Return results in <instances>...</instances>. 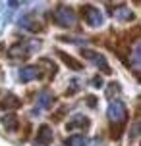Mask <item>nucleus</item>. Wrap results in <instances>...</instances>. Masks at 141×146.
Segmentation results:
<instances>
[{
  "instance_id": "nucleus-1",
  "label": "nucleus",
  "mask_w": 141,
  "mask_h": 146,
  "mask_svg": "<svg viewBox=\"0 0 141 146\" xmlns=\"http://www.w3.org/2000/svg\"><path fill=\"white\" fill-rule=\"evenodd\" d=\"M106 115L110 119L112 123V131L116 129V135L114 137H118L120 129L126 125V119H128V110H126V104L120 102V100H112L108 104V110H106Z\"/></svg>"
},
{
  "instance_id": "nucleus-2",
  "label": "nucleus",
  "mask_w": 141,
  "mask_h": 146,
  "mask_svg": "<svg viewBox=\"0 0 141 146\" xmlns=\"http://www.w3.org/2000/svg\"><path fill=\"white\" fill-rule=\"evenodd\" d=\"M52 21L56 23V25H60V27L70 29V27L75 25L77 15H75V12L70 6H64V4H62V6H58L54 12H52Z\"/></svg>"
},
{
  "instance_id": "nucleus-3",
  "label": "nucleus",
  "mask_w": 141,
  "mask_h": 146,
  "mask_svg": "<svg viewBox=\"0 0 141 146\" xmlns=\"http://www.w3.org/2000/svg\"><path fill=\"white\" fill-rule=\"evenodd\" d=\"M41 44H39V40H29V42H17L14 44L10 50H8V54H10V58H27L31 52L35 50V48H39Z\"/></svg>"
},
{
  "instance_id": "nucleus-4",
  "label": "nucleus",
  "mask_w": 141,
  "mask_h": 146,
  "mask_svg": "<svg viewBox=\"0 0 141 146\" xmlns=\"http://www.w3.org/2000/svg\"><path fill=\"white\" fill-rule=\"evenodd\" d=\"M83 19L89 27H101L104 23V15L103 12L95 6H85L83 8Z\"/></svg>"
},
{
  "instance_id": "nucleus-5",
  "label": "nucleus",
  "mask_w": 141,
  "mask_h": 146,
  "mask_svg": "<svg viewBox=\"0 0 141 146\" xmlns=\"http://www.w3.org/2000/svg\"><path fill=\"white\" fill-rule=\"evenodd\" d=\"M81 54H83V58H87L93 66H97L103 73H110V67H108L106 58H104L103 54H99V52H95V50H81Z\"/></svg>"
},
{
  "instance_id": "nucleus-6",
  "label": "nucleus",
  "mask_w": 141,
  "mask_h": 146,
  "mask_svg": "<svg viewBox=\"0 0 141 146\" xmlns=\"http://www.w3.org/2000/svg\"><path fill=\"white\" fill-rule=\"evenodd\" d=\"M54 102V96H52V92L50 90H41V92H39L37 94V108L33 110V113H39V111H41V110H46V108H50V104Z\"/></svg>"
},
{
  "instance_id": "nucleus-7",
  "label": "nucleus",
  "mask_w": 141,
  "mask_h": 146,
  "mask_svg": "<svg viewBox=\"0 0 141 146\" xmlns=\"http://www.w3.org/2000/svg\"><path fill=\"white\" fill-rule=\"evenodd\" d=\"M19 25H21L23 29H27V31H41V29H43V23L39 21L33 14L23 15L21 19H19Z\"/></svg>"
},
{
  "instance_id": "nucleus-8",
  "label": "nucleus",
  "mask_w": 141,
  "mask_h": 146,
  "mask_svg": "<svg viewBox=\"0 0 141 146\" xmlns=\"http://www.w3.org/2000/svg\"><path fill=\"white\" fill-rule=\"evenodd\" d=\"M41 77V69H39L37 66H27L23 67L21 71H19V79H21V83H31V81H35Z\"/></svg>"
},
{
  "instance_id": "nucleus-9",
  "label": "nucleus",
  "mask_w": 141,
  "mask_h": 146,
  "mask_svg": "<svg viewBox=\"0 0 141 146\" xmlns=\"http://www.w3.org/2000/svg\"><path fill=\"white\" fill-rule=\"evenodd\" d=\"M112 15H114L118 21H132V19H134V14H132V10L128 6L114 8V10H112Z\"/></svg>"
},
{
  "instance_id": "nucleus-10",
  "label": "nucleus",
  "mask_w": 141,
  "mask_h": 146,
  "mask_svg": "<svg viewBox=\"0 0 141 146\" xmlns=\"http://www.w3.org/2000/svg\"><path fill=\"white\" fill-rule=\"evenodd\" d=\"M89 127V119L85 115H75L70 123L66 125V129L68 131H74V129H87Z\"/></svg>"
},
{
  "instance_id": "nucleus-11",
  "label": "nucleus",
  "mask_w": 141,
  "mask_h": 146,
  "mask_svg": "<svg viewBox=\"0 0 141 146\" xmlns=\"http://www.w3.org/2000/svg\"><path fill=\"white\" fill-rule=\"evenodd\" d=\"M52 135H54V133H52V129L48 127V125H41V127H39L37 140L41 142V144H48V142L52 140Z\"/></svg>"
},
{
  "instance_id": "nucleus-12",
  "label": "nucleus",
  "mask_w": 141,
  "mask_h": 146,
  "mask_svg": "<svg viewBox=\"0 0 141 146\" xmlns=\"http://www.w3.org/2000/svg\"><path fill=\"white\" fill-rule=\"evenodd\" d=\"M56 54H58L60 58H62V62H64L68 67H72L74 71H79V69H81V64H79L77 60H74L72 56H70V54H66V52H62V50H58Z\"/></svg>"
},
{
  "instance_id": "nucleus-13",
  "label": "nucleus",
  "mask_w": 141,
  "mask_h": 146,
  "mask_svg": "<svg viewBox=\"0 0 141 146\" xmlns=\"http://www.w3.org/2000/svg\"><path fill=\"white\" fill-rule=\"evenodd\" d=\"M87 144V139L83 135H72L70 139L64 142V146H85Z\"/></svg>"
},
{
  "instance_id": "nucleus-14",
  "label": "nucleus",
  "mask_w": 141,
  "mask_h": 146,
  "mask_svg": "<svg viewBox=\"0 0 141 146\" xmlns=\"http://www.w3.org/2000/svg\"><path fill=\"white\" fill-rule=\"evenodd\" d=\"M2 125H4L10 133H14L15 129H17V117L15 115H4L2 117Z\"/></svg>"
},
{
  "instance_id": "nucleus-15",
  "label": "nucleus",
  "mask_w": 141,
  "mask_h": 146,
  "mask_svg": "<svg viewBox=\"0 0 141 146\" xmlns=\"http://www.w3.org/2000/svg\"><path fill=\"white\" fill-rule=\"evenodd\" d=\"M139 42L135 40L134 42V52H132V67H134L135 73H139Z\"/></svg>"
},
{
  "instance_id": "nucleus-16",
  "label": "nucleus",
  "mask_w": 141,
  "mask_h": 146,
  "mask_svg": "<svg viewBox=\"0 0 141 146\" xmlns=\"http://www.w3.org/2000/svg\"><path fill=\"white\" fill-rule=\"evenodd\" d=\"M4 108H17L19 106V98L14 94H8L6 98H4V104H2Z\"/></svg>"
},
{
  "instance_id": "nucleus-17",
  "label": "nucleus",
  "mask_w": 141,
  "mask_h": 146,
  "mask_svg": "<svg viewBox=\"0 0 141 146\" xmlns=\"http://www.w3.org/2000/svg\"><path fill=\"white\" fill-rule=\"evenodd\" d=\"M118 92H120V87L116 85V83H110V85H108V90H106V94H108V98L112 100V96H116Z\"/></svg>"
},
{
  "instance_id": "nucleus-18",
  "label": "nucleus",
  "mask_w": 141,
  "mask_h": 146,
  "mask_svg": "<svg viewBox=\"0 0 141 146\" xmlns=\"http://www.w3.org/2000/svg\"><path fill=\"white\" fill-rule=\"evenodd\" d=\"M87 102H89L91 108H95V106H97V98H95V96H87Z\"/></svg>"
},
{
  "instance_id": "nucleus-19",
  "label": "nucleus",
  "mask_w": 141,
  "mask_h": 146,
  "mask_svg": "<svg viewBox=\"0 0 141 146\" xmlns=\"http://www.w3.org/2000/svg\"><path fill=\"white\" fill-rule=\"evenodd\" d=\"M93 85H95V87H101V85H103V79H101V77H95V79H93Z\"/></svg>"
}]
</instances>
